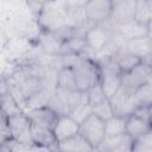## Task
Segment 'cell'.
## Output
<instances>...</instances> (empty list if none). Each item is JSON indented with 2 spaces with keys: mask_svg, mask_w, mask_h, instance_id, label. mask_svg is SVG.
<instances>
[{
  "mask_svg": "<svg viewBox=\"0 0 152 152\" xmlns=\"http://www.w3.org/2000/svg\"><path fill=\"white\" fill-rule=\"evenodd\" d=\"M38 21L44 32L50 33H53L66 26H72L66 11L65 1L44 2L42 11L38 13Z\"/></svg>",
  "mask_w": 152,
  "mask_h": 152,
  "instance_id": "obj_1",
  "label": "cell"
},
{
  "mask_svg": "<svg viewBox=\"0 0 152 152\" xmlns=\"http://www.w3.org/2000/svg\"><path fill=\"white\" fill-rule=\"evenodd\" d=\"M152 83V68L139 63L128 72L121 75V89L127 94H132L135 89Z\"/></svg>",
  "mask_w": 152,
  "mask_h": 152,
  "instance_id": "obj_2",
  "label": "cell"
},
{
  "mask_svg": "<svg viewBox=\"0 0 152 152\" xmlns=\"http://www.w3.org/2000/svg\"><path fill=\"white\" fill-rule=\"evenodd\" d=\"M114 36V27L108 23H103L100 25H91L84 33V40L89 49L95 52L102 50L107 44L112 42Z\"/></svg>",
  "mask_w": 152,
  "mask_h": 152,
  "instance_id": "obj_3",
  "label": "cell"
},
{
  "mask_svg": "<svg viewBox=\"0 0 152 152\" xmlns=\"http://www.w3.org/2000/svg\"><path fill=\"white\" fill-rule=\"evenodd\" d=\"M76 80V87L78 91H87L90 87L100 82V72L95 62L89 59H82L74 69Z\"/></svg>",
  "mask_w": 152,
  "mask_h": 152,
  "instance_id": "obj_4",
  "label": "cell"
},
{
  "mask_svg": "<svg viewBox=\"0 0 152 152\" xmlns=\"http://www.w3.org/2000/svg\"><path fill=\"white\" fill-rule=\"evenodd\" d=\"M78 134L96 148L104 139V121L91 113L82 124L78 125Z\"/></svg>",
  "mask_w": 152,
  "mask_h": 152,
  "instance_id": "obj_5",
  "label": "cell"
},
{
  "mask_svg": "<svg viewBox=\"0 0 152 152\" xmlns=\"http://www.w3.org/2000/svg\"><path fill=\"white\" fill-rule=\"evenodd\" d=\"M7 126L10 131L11 139L18 142H25V144H32V124L30 119L26 116V114L21 113L11 118H7Z\"/></svg>",
  "mask_w": 152,
  "mask_h": 152,
  "instance_id": "obj_6",
  "label": "cell"
},
{
  "mask_svg": "<svg viewBox=\"0 0 152 152\" xmlns=\"http://www.w3.org/2000/svg\"><path fill=\"white\" fill-rule=\"evenodd\" d=\"M135 0H115L112 1V10L108 23L113 26H120L134 20Z\"/></svg>",
  "mask_w": 152,
  "mask_h": 152,
  "instance_id": "obj_7",
  "label": "cell"
},
{
  "mask_svg": "<svg viewBox=\"0 0 152 152\" xmlns=\"http://www.w3.org/2000/svg\"><path fill=\"white\" fill-rule=\"evenodd\" d=\"M83 10L87 19L91 25H100L108 21L112 10L110 0H91L86 1Z\"/></svg>",
  "mask_w": 152,
  "mask_h": 152,
  "instance_id": "obj_8",
  "label": "cell"
},
{
  "mask_svg": "<svg viewBox=\"0 0 152 152\" xmlns=\"http://www.w3.org/2000/svg\"><path fill=\"white\" fill-rule=\"evenodd\" d=\"M109 104L112 107L113 116H119V118H128L132 115L134 107L131 101V95L124 91L121 88L113 94L110 97H108Z\"/></svg>",
  "mask_w": 152,
  "mask_h": 152,
  "instance_id": "obj_9",
  "label": "cell"
},
{
  "mask_svg": "<svg viewBox=\"0 0 152 152\" xmlns=\"http://www.w3.org/2000/svg\"><path fill=\"white\" fill-rule=\"evenodd\" d=\"M132 139L126 134H120L112 138H104L96 147L100 152H131Z\"/></svg>",
  "mask_w": 152,
  "mask_h": 152,
  "instance_id": "obj_10",
  "label": "cell"
},
{
  "mask_svg": "<svg viewBox=\"0 0 152 152\" xmlns=\"http://www.w3.org/2000/svg\"><path fill=\"white\" fill-rule=\"evenodd\" d=\"M114 30L124 40L151 36V25H148V26L141 25V24L137 23L135 20H132L127 24L116 26V27H114Z\"/></svg>",
  "mask_w": 152,
  "mask_h": 152,
  "instance_id": "obj_11",
  "label": "cell"
},
{
  "mask_svg": "<svg viewBox=\"0 0 152 152\" xmlns=\"http://www.w3.org/2000/svg\"><path fill=\"white\" fill-rule=\"evenodd\" d=\"M124 51L138 57L142 58L147 55H151L152 51V43H151V36H146L142 38H135L129 40H124L122 45L120 46Z\"/></svg>",
  "mask_w": 152,
  "mask_h": 152,
  "instance_id": "obj_12",
  "label": "cell"
},
{
  "mask_svg": "<svg viewBox=\"0 0 152 152\" xmlns=\"http://www.w3.org/2000/svg\"><path fill=\"white\" fill-rule=\"evenodd\" d=\"M52 133L57 142L63 141L78 133V124H76L70 116H59L52 128Z\"/></svg>",
  "mask_w": 152,
  "mask_h": 152,
  "instance_id": "obj_13",
  "label": "cell"
},
{
  "mask_svg": "<svg viewBox=\"0 0 152 152\" xmlns=\"http://www.w3.org/2000/svg\"><path fill=\"white\" fill-rule=\"evenodd\" d=\"M25 114L33 125L46 127V128H50V129L53 128V126H55V124L57 122V119H58V116L52 110H50L48 107L32 109V110H30Z\"/></svg>",
  "mask_w": 152,
  "mask_h": 152,
  "instance_id": "obj_14",
  "label": "cell"
},
{
  "mask_svg": "<svg viewBox=\"0 0 152 152\" xmlns=\"http://www.w3.org/2000/svg\"><path fill=\"white\" fill-rule=\"evenodd\" d=\"M57 148L59 152H91L94 150V147L78 133L71 138L57 142Z\"/></svg>",
  "mask_w": 152,
  "mask_h": 152,
  "instance_id": "obj_15",
  "label": "cell"
},
{
  "mask_svg": "<svg viewBox=\"0 0 152 152\" xmlns=\"http://www.w3.org/2000/svg\"><path fill=\"white\" fill-rule=\"evenodd\" d=\"M150 131H152L150 122H146L134 116L133 114L126 118V134L132 139V141L140 138L141 135H144Z\"/></svg>",
  "mask_w": 152,
  "mask_h": 152,
  "instance_id": "obj_16",
  "label": "cell"
},
{
  "mask_svg": "<svg viewBox=\"0 0 152 152\" xmlns=\"http://www.w3.org/2000/svg\"><path fill=\"white\" fill-rule=\"evenodd\" d=\"M55 93L61 97V100L69 107V109L71 110L72 108L80 106V104H84L88 103V97H87V93L86 91H78V90H65V89H61V88H56Z\"/></svg>",
  "mask_w": 152,
  "mask_h": 152,
  "instance_id": "obj_17",
  "label": "cell"
},
{
  "mask_svg": "<svg viewBox=\"0 0 152 152\" xmlns=\"http://www.w3.org/2000/svg\"><path fill=\"white\" fill-rule=\"evenodd\" d=\"M31 137H32V144H36V145L49 146V147H55L57 145L52 129L46 128V127H42V126H37L32 124Z\"/></svg>",
  "mask_w": 152,
  "mask_h": 152,
  "instance_id": "obj_18",
  "label": "cell"
},
{
  "mask_svg": "<svg viewBox=\"0 0 152 152\" xmlns=\"http://www.w3.org/2000/svg\"><path fill=\"white\" fill-rule=\"evenodd\" d=\"M132 104L135 108L139 107H151L152 106V83H147L131 94Z\"/></svg>",
  "mask_w": 152,
  "mask_h": 152,
  "instance_id": "obj_19",
  "label": "cell"
},
{
  "mask_svg": "<svg viewBox=\"0 0 152 152\" xmlns=\"http://www.w3.org/2000/svg\"><path fill=\"white\" fill-rule=\"evenodd\" d=\"M112 57L115 61V63L118 64V66H119V69L122 74L128 72L129 70H132L134 66H137L140 63V58L124 51L120 48L114 52V55Z\"/></svg>",
  "mask_w": 152,
  "mask_h": 152,
  "instance_id": "obj_20",
  "label": "cell"
},
{
  "mask_svg": "<svg viewBox=\"0 0 152 152\" xmlns=\"http://www.w3.org/2000/svg\"><path fill=\"white\" fill-rule=\"evenodd\" d=\"M134 20L141 25H151L152 20V0H135Z\"/></svg>",
  "mask_w": 152,
  "mask_h": 152,
  "instance_id": "obj_21",
  "label": "cell"
},
{
  "mask_svg": "<svg viewBox=\"0 0 152 152\" xmlns=\"http://www.w3.org/2000/svg\"><path fill=\"white\" fill-rule=\"evenodd\" d=\"M39 46L46 55H61L62 42L50 32H43L39 36Z\"/></svg>",
  "mask_w": 152,
  "mask_h": 152,
  "instance_id": "obj_22",
  "label": "cell"
},
{
  "mask_svg": "<svg viewBox=\"0 0 152 152\" xmlns=\"http://www.w3.org/2000/svg\"><path fill=\"white\" fill-rule=\"evenodd\" d=\"M126 133V119L112 116L104 121V138H112Z\"/></svg>",
  "mask_w": 152,
  "mask_h": 152,
  "instance_id": "obj_23",
  "label": "cell"
},
{
  "mask_svg": "<svg viewBox=\"0 0 152 152\" xmlns=\"http://www.w3.org/2000/svg\"><path fill=\"white\" fill-rule=\"evenodd\" d=\"M65 90H77L74 70L70 68H61L57 72V87Z\"/></svg>",
  "mask_w": 152,
  "mask_h": 152,
  "instance_id": "obj_24",
  "label": "cell"
},
{
  "mask_svg": "<svg viewBox=\"0 0 152 152\" xmlns=\"http://www.w3.org/2000/svg\"><path fill=\"white\" fill-rule=\"evenodd\" d=\"M100 83L106 97H110L121 87V75H102L100 76Z\"/></svg>",
  "mask_w": 152,
  "mask_h": 152,
  "instance_id": "obj_25",
  "label": "cell"
},
{
  "mask_svg": "<svg viewBox=\"0 0 152 152\" xmlns=\"http://www.w3.org/2000/svg\"><path fill=\"white\" fill-rule=\"evenodd\" d=\"M0 109L7 118L23 113V110L20 109V107L18 106V103L10 93L5 95H0Z\"/></svg>",
  "mask_w": 152,
  "mask_h": 152,
  "instance_id": "obj_26",
  "label": "cell"
},
{
  "mask_svg": "<svg viewBox=\"0 0 152 152\" xmlns=\"http://www.w3.org/2000/svg\"><path fill=\"white\" fill-rule=\"evenodd\" d=\"M86 48H87V44H86V40L83 37L72 38V39H69V40H65L62 43L61 55H63V53H77V55H80Z\"/></svg>",
  "mask_w": 152,
  "mask_h": 152,
  "instance_id": "obj_27",
  "label": "cell"
},
{
  "mask_svg": "<svg viewBox=\"0 0 152 152\" xmlns=\"http://www.w3.org/2000/svg\"><path fill=\"white\" fill-rule=\"evenodd\" d=\"M46 107L50 110H52L58 118L59 116H69V114H70L69 107L61 100V97L56 93H53L51 95V97L49 99V101L46 103Z\"/></svg>",
  "mask_w": 152,
  "mask_h": 152,
  "instance_id": "obj_28",
  "label": "cell"
},
{
  "mask_svg": "<svg viewBox=\"0 0 152 152\" xmlns=\"http://www.w3.org/2000/svg\"><path fill=\"white\" fill-rule=\"evenodd\" d=\"M91 113L97 118H100L102 121H107L108 119H110L113 116V112H112V107L109 104L108 99H104L95 103L94 106H91Z\"/></svg>",
  "mask_w": 152,
  "mask_h": 152,
  "instance_id": "obj_29",
  "label": "cell"
},
{
  "mask_svg": "<svg viewBox=\"0 0 152 152\" xmlns=\"http://www.w3.org/2000/svg\"><path fill=\"white\" fill-rule=\"evenodd\" d=\"M131 152H152V131L133 140Z\"/></svg>",
  "mask_w": 152,
  "mask_h": 152,
  "instance_id": "obj_30",
  "label": "cell"
},
{
  "mask_svg": "<svg viewBox=\"0 0 152 152\" xmlns=\"http://www.w3.org/2000/svg\"><path fill=\"white\" fill-rule=\"evenodd\" d=\"M91 114V106H89L88 103H84V104H80L75 108H72L70 110V114L69 116L76 122V124H82L89 115Z\"/></svg>",
  "mask_w": 152,
  "mask_h": 152,
  "instance_id": "obj_31",
  "label": "cell"
},
{
  "mask_svg": "<svg viewBox=\"0 0 152 152\" xmlns=\"http://www.w3.org/2000/svg\"><path fill=\"white\" fill-rule=\"evenodd\" d=\"M86 93H87L88 104H89V106H94L95 103H97V102H100V101L107 99L106 95H104V93H103V89H102L100 82L96 83L95 86L90 87Z\"/></svg>",
  "mask_w": 152,
  "mask_h": 152,
  "instance_id": "obj_32",
  "label": "cell"
},
{
  "mask_svg": "<svg viewBox=\"0 0 152 152\" xmlns=\"http://www.w3.org/2000/svg\"><path fill=\"white\" fill-rule=\"evenodd\" d=\"M82 56L77 53H63L61 55V65L62 68H70L74 69L76 65H78L82 61Z\"/></svg>",
  "mask_w": 152,
  "mask_h": 152,
  "instance_id": "obj_33",
  "label": "cell"
},
{
  "mask_svg": "<svg viewBox=\"0 0 152 152\" xmlns=\"http://www.w3.org/2000/svg\"><path fill=\"white\" fill-rule=\"evenodd\" d=\"M11 139L8 126H7V116L0 109V144Z\"/></svg>",
  "mask_w": 152,
  "mask_h": 152,
  "instance_id": "obj_34",
  "label": "cell"
},
{
  "mask_svg": "<svg viewBox=\"0 0 152 152\" xmlns=\"http://www.w3.org/2000/svg\"><path fill=\"white\" fill-rule=\"evenodd\" d=\"M134 116L146 121V122H150L151 124V118H152V106L151 107H139V108H135L132 113Z\"/></svg>",
  "mask_w": 152,
  "mask_h": 152,
  "instance_id": "obj_35",
  "label": "cell"
},
{
  "mask_svg": "<svg viewBox=\"0 0 152 152\" xmlns=\"http://www.w3.org/2000/svg\"><path fill=\"white\" fill-rule=\"evenodd\" d=\"M32 144H25V142H18L11 139V151L12 152H31Z\"/></svg>",
  "mask_w": 152,
  "mask_h": 152,
  "instance_id": "obj_36",
  "label": "cell"
},
{
  "mask_svg": "<svg viewBox=\"0 0 152 152\" xmlns=\"http://www.w3.org/2000/svg\"><path fill=\"white\" fill-rule=\"evenodd\" d=\"M7 93H10V86H8L7 78L1 77L0 78V95H5Z\"/></svg>",
  "mask_w": 152,
  "mask_h": 152,
  "instance_id": "obj_37",
  "label": "cell"
},
{
  "mask_svg": "<svg viewBox=\"0 0 152 152\" xmlns=\"http://www.w3.org/2000/svg\"><path fill=\"white\" fill-rule=\"evenodd\" d=\"M31 152H52V147L32 144V146H31Z\"/></svg>",
  "mask_w": 152,
  "mask_h": 152,
  "instance_id": "obj_38",
  "label": "cell"
},
{
  "mask_svg": "<svg viewBox=\"0 0 152 152\" xmlns=\"http://www.w3.org/2000/svg\"><path fill=\"white\" fill-rule=\"evenodd\" d=\"M0 152H12L11 151V139L0 144Z\"/></svg>",
  "mask_w": 152,
  "mask_h": 152,
  "instance_id": "obj_39",
  "label": "cell"
},
{
  "mask_svg": "<svg viewBox=\"0 0 152 152\" xmlns=\"http://www.w3.org/2000/svg\"><path fill=\"white\" fill-rule=\"evenodd\" d=\"M52 152H59V151H58V148H57V145H56L55 147H52Z\"/></svg>",
  "mask_w": 152,
  "mask_h": 152,
  "instance_id": "obj_40",
  "label": "cell"
},
{
  "mask_svg": "<svg viewBox=\"0 0 152 152\" xmlns=\"http://www.w3.org/2000/svg\"><path fill=\"white\" fill-rule=\"evenodd\" d=\"M91 152H100V151H99V150H97V148H94V150H93V151H91Z\"/></svg>",
  "mask_w": 152,
  "mask_h": 152,
  "instance_id": "obj_41",
  "label": "cell"
}]
</instances>
